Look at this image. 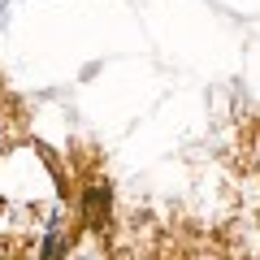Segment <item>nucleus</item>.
<instances>
[{"label": "nucleus", "mask_w": 260, "mask_h": 260, "mask_svg": "<svg viewBox=\"0 0 260 260\" xmlns=\"http://www.w3.org/2000/svg\"><path fill=\"white\" fill-rule=\"evenodd\" d=\"M65 260H109V247H104V234H100V230H83L74 243H70Z\"/></svg>", "instance_id": "2"}, {"label": "nucleus", "mask_w": 260, "mask_h": 260, "mask_svg": "<svg viewBox=\"0 0 260 260\" xmlns=\"http://www.w3.org/2000/svg\"><path fill=\"white\" fill-rule=\"evenodd\" d=\"M109 213H113V191L109 182H87L83 191V204H78V221L83 230H109Z\"/></svg>", "instance_id": "1"}]
</instances>
